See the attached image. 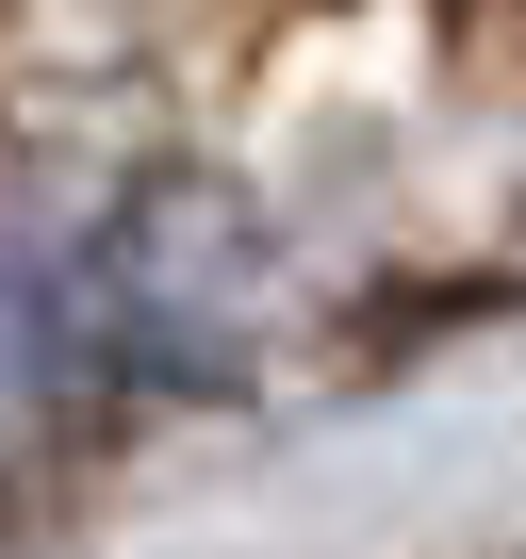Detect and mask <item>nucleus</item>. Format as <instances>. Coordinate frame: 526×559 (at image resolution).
Returning <instances> with one entry per match:
<instances>
[{"label": "nucleus", "instance_id": "obj_1", "mask_svg": "<svg viewBox=\"0 0 526 559\" xmlns=\"http://www.w3.org/2000/svg\"><path fill=\"white\" fill-rule=\"evenodd\" d=\"M99 362V313H83V280H0V444H34Z\"/></svg>", "mask_w": 526, "mask_h": 559}]
</instances>
